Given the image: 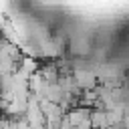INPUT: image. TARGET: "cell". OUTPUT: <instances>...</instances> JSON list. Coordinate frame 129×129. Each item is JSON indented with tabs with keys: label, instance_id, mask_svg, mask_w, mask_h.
<instances>
[{
	"label": "cell",
	"instance_id": "6da1fadb",
	"mask_svg": "<svg viewBox=\"0 0 129 129\" xmlns=\"http://www.w3.org/2000/svg\"><path fill=\"white\" fill-rule=\"evenodd\" d=\"M77 87L81 91H95L97 89V75L91 71V67H77L73 73Z\"/></svg>",
	"mask_w": 129,
	"mask_h": 129
},
{
	"label": "cell",
	"instance_id": "7a4b0ae2",
	"mask_svg": "<svg viewBox=\"0 0 129 129\" xmlns=\"http://www.w3.org/2000/svg\"><path fill=\"white\" fill-rule=\"evenodd\" d=\"M40 109H42V113H44V117H46V121H54V123H60L62 121V109H60V105H56V103H50L48 99H40Z\"/></svg>",
	"mask_w": 129,
	"mask_h": 129
},
{
	"label": "cell",
	"instance_id": "3957f363",
	"mask_svg": "<svg viewBox=\"0 0 129 129\" xmlns=\"http://www.w3.org/2000/svg\"><path fill=\"white\" fill-rule=\"evenodd\" d=\"M91 123H93V129H109L107 111L105 109H95L91 113Z\"/></svg>",
	"mask_w": 129,
	"mask_h": 129
},
{
	"label": "cell",
	"instance_id": "277c9868",
	"mask_svg": "<svg viewBox=\"0 0 129 129\" xmlns=\"http://www.w3.org/2000/svg\"><path fill=\"white\" fill-rule=\"evenodd\" d=\"M40 75H42V79L48 83V85H54V83H58V71H56V67H44L42 71H40Z\"/></svg>",
	"mask_w": 129,
	"mask_h": 129
}]
</instances>
